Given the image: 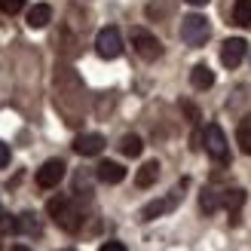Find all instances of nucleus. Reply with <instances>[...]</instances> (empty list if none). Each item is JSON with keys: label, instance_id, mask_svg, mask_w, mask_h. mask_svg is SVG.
<instances>
[{"label": "nucleus", "instance_id": "1", "mask_svg": "<svg viewBox=\"0 0 251 251\" xmlns=\"http://www.w3.org/2000/svg\"><path fill=\"white\" fill-rule=\"evenodd\" d=\"M49 218L55 221V227H61L65 233H80L83 227V208L77 205V199H71V196H52L49 199Z\"/></svg>", "mask_w": 251, "mask_h": 251}, {"label": "nucleus", "instance_id": "2", "mask_svg": "<svg viewBox=\"0 0 251 251\" xmlns=\"http://www.w3.org/2000/svg\"><path fill=\"white\" fill-rule=\"evenodd\" d=\"M202 144H205V153L218 162H230V144H227V135L218 123H208L202 129Z\"/></svg>", "mask_w": 251, "mask_h": 251}, {"label": "nucleus", "instance_id": "3", "mask_svg": "<svg viewBox=\"0 0 251 251\" xmlns=\"http://www.w3.org/2000/svg\"><path fill=\"white\" fill-rule=\"evenodd\" d=\"M208 37H211V25L205 16H187L181 22V40L187 46H205Z\"/></svg>", "mask_w": 251, "mask_h": 251}, {"label": "nucleus", "instance_id": "4", "mask_svg": "<svg viewBox=\"0 0 251 251\" xmlns=\"http://www.w3.org/2000/svg\"><path fill=\"white\" fill-rule=\"evenodd\" d=\"M132 46H135V52L141 55L144 61H156L162 55V43L150 31H144V28H132Z\"/></svg>", "mask_w": 251, "mask_h": 251}, {"label": "nucleus", "instance_id": "5", "mask_svg": "<svg viewBox=\"0 0 251 251\" xmlns=\"http://www.w3.org/2000/svg\"><path fill=\"white\" fill-rule=\"evenodd\" d=\"M95 52L101 55V58H120L123 55V37L120 31L110 25V28H101L95 37Z\"/></svg>", "mask_w": 251, "mask_h": 251}, {"label": "nucleus", "instance_id": "6", "mask_svg": "<svg viewBox=\"0 0 251 251\" xmlns=\"http://www.w3.org/2000/svg\"><path fill=\"white\" fill-rule=\"evenodd\" d=\"M65 162L61 159H46L40 169H37V187H43V190H52V187L61 184V178H65Z\"/></svg>", "mask_w": 251, "mask_h": 251}, {"label": "nucleus", "instance_id": "7", "mask_svg": "<svg viewBox=\"0 0 251 251\" xmlns=\"http://www.w3.org/2000/svg\"><path fill=\"white\" fill-rule=\"evenodd\" d=\"M181 202V190H172L166 199H153V202H147L144 208H141V221H156V218H162V215H169V211Z\"/></svg>", "mask_w": 251, "mask_h": 251}, {"label": "nucleus", "instance_id": "8", "mask_svg": "<svg viewBox=\"0 0 251 251\" xmlns=\"http://www.w3.org/2000/svg\"><path fill=\"white\" fill-rule=\"evenodd\" d=\"M245 55H248V43L242 40V37H230V40L221 46V61H224V68H239Z\"/></svg>", "mask_w": 251, "mask_h": 251}, {"label": "nucleus", "instance_id": "9", "mask_svg": "<svg viewBox=\"0 0 251 251\" xmlns=\"http://www.w3.org/2000/svg\"><path fill=\"white\" fill-rule=\"evenodd\" d=\"M101 150H104V135H98V132L77 135V141H74V153H80V156H98Z\"/></svg>", "mask_w": 251, "mask_h": 251}, {"label": "nucleus", "instance_id": "10", "mask_svg": "<svg viewBox=\"0 0 251 251\" xmlns=\"http://www.w3.org/2000/svg\"><path fill=\"white\" fill-rule=\"evenodd\" d=\"M95 178L101 181V184H120L126 178V169L120 166V162H114V159H104L101 166L95 169Z\"/></svg>", "mask_w": 251, "mask_h": 251}, {"label": "nucleus", "instance_id": "11", "mask_svg": "<svg viewBox=\"0 0 251 251\" xmlns=\"http://www.w3.org/2000/svg\"><path fill=\"white\" fill-rule=\"evenodd\" d=\"M199 205H202L205 215H215L218 208H224V190H218V187H202V193H199Z\"/></svg>", "mask_w": 251, "mask_h": 251}, {"label": "nucleus", "instance_id": "12", "mask_svg": "<svg viewBox=\"0 0 251 251\" xmlns=\"http://www.w3.org/2000/svg\"><path fill=\"white\" fill-rule=\"evenodd\" d=\"M242 205H245V190H239V187H233V190H224V208L230 211V224L239 221Z\"/></svg>", "mask_w": 251, "mask_h": 251}, {"label": "nucleus", "instance_id": "13", "mask_svg": "<svg viewBox=\"0 0 251 251\" xmlns=\"http://www.w3.org/2000/svg\"><path fill=\"white\" fill-rule=\"evenodd\" d=\"M156 178H159V162H156V159H147L144 166L138 169V175H135V187L147 190V187H153V184H156Z\"/></svg>", "mask_w": 251, "mask_h": 251}, {"label": "nucleus", "instance_id": "14", "mask_svg": "<svg viewBox=\"0 0 251 251\" xmlns=\"http://www.w3.org/2000/svg\"><path fill=\"white\" fill-rule=\"evenodd\" d=\"M190 83H193V89L205 92V89H211V86H215V71H211L208 65H196V68L190 71Z\"/></svg>", "mask_w": 251, "mask_h": 251}, {"label": "nucleus", "instance_id": "15", "mask_svg": "<svg viewBox=\"0 0 251 251\" xmlns=\"http://www.w3.org/2000/svg\"><path fill=\"white\" fill-rule=\"evenodd\" d=\"M52 22V6L49 3H37L28 9V25L31 28H46V25Z\"/></svg>", "mask_w": 251, "mask_h": 251}, {"label": "nucleus", "instance_id": "16", "mask_svg": "<svg viewBox=\"0 0 251 251\" xmlns=\"http://www.w3.org/2000/svg\"><path fill=\"white\" fill-rule=\"evenodd\" d=\"M16 233H28V236L40 233V221H37L34 211H22V215L16 218Z\"/></svg>", "mask_w": 251, "mask_h": 251}, {"label": "nucleus", "instance_id": "17", "mask_svg": "<svg viewBox=\"0 0 251 251\" xmlns=\"http://www.w3.org/2000/svg\"><path fill=\"white\" fill-rule=\"evenodd\" d=\"M233 25L251 28V0H236L233 3Z\"/></svg>", "mask_w": 251, "mask_h": 251}, {"label": "nucleus", "instance_id": "18", "mask_svg": "<svg viewBox=\"0 0 251 251\" xmlns=\"http://www.w3.org/2000/svg\"><path fill=\"white\" fill-rule=\"evenodd\" d=\"M236 141H239L242 153H248V156H251V114H248V117H242L239 129H236Z\"/></svg>", "mask_w": 251, "mask_h": 251}, {"label": "nucleus", "instance_id": "19", "mask_svg": "<svg viewBox=\"0 0 251 251\" xmlns=\"http://www.w3.org/2000/svg\"><path fill=\"white\" fill-rule=\"evenodd\" d=\"M120 150L126 156H141V150H144V141L138 135H123V141H120Z\"/></svg>", "mask_w": 251, "mask_h": 251}, {"label": "nucleus", "instance_id": "20", "mask_svg": "<svg viewBox=\"0 0 251 251\" xmlns=\"http://www.w3.org/2000/svg\"><path fill=\"white\" fill-rule=\"evenodd\" d=\"M22 9H25V0H0V12L3 16H16Z\"/></svg>", "mask_w": 251, "mask_h": 251}, {"label": "nucleus", "instance_id": "21", "mask_svg": "<svg viewBox=\"0 0 251 251\" xmlns=\"http://www.w3.org/2000/svg\"><path fill=\"white\" fill-rule=\"evenodd\" d=\"M0 230H3V233H16V218L3 215V218H0Z\"/></svg>", "mask_w": 251, "mask_h": 251}, {"label": "nucleus", "instance_id": "22", "mask_svg": "<svg viewBox=\"0 0 251 251\" xmlns=\"http://www.w3.org/2000/svg\"><path fill=\"white\" fill-rule=\"evenodd\" d=\"M9 166V144L0 141V169H6Z\"/></svg>", "mask_w": 251, "mask_h": 251}, {"label": "nucleus", "instance_id": "23", "mask_svg": "<svg viewBox=\"0 0 251 251\" xmlns=\"http://www.w3.org/2000/svg\"><path fill=\"white\" fill-rule=\"evenodd\" d=\"M98 251H126V245L114 239V242H104V245H101V248H98Z\"/></svg>", "mask_w": 251, "mask_h": 251}, {"label": "nucleus", "instance_id": "24", "mask_svg": "<svg viewBox=\"0 0 251 251\" xmlns=\"http://www.w3.org/2000/svg\"><path fill=\"white\" fill-rule=\"evenodd\" d=\"M187 3H190V6H205L208 0H187Z\"/></svg>", "mask_w": 251, "mask_h": 251}, {"label": "nucleus", "instance_id": "25", "mask_svg": "<svg viewBox=\"0 0 251 251\" xmlns=\"http://www.w3.org/2000/svg\"><path fill=\"white\" fill-rule=\"evenodd\" d=\"M12 251H31L28 245H12Z\"/></svg>", "mask_w": 251, "mask_h": 251}, {"label": "nucleus", "instance_id": "26", "mask_svg": "<svg viewBox=\"0 0 251 251\" xmlns=\"http://www.w3.org/2000/svg\"><path fill=\"white\" fill-rule=\"evenodd\" d=\"M0 218H3V205H0Z\"/></svg>", "mask_w": 251, "mask_h": 251}, {"label": "nucleus", "instance_id": "27", "mask_svg": "<svg viewBox=\"0 0 251 251\" xmlns=\"http://www.w3.org/2000/svg\"><path fill=\"white\" fill-rule=\"evenodd\" d=\"M0 251H3V245H0Z\"/></svg>", "mask_w": 251, "mask_h": 251}]
</instances>
